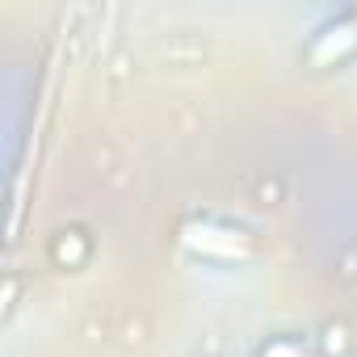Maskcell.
Returning <instances> with one entry per match:
<instances>
[{"label":"cell","instance_id":"6da1fadb","mask_svg":"<svg viewBox=\"0 0 357 357\" xmlns=\"http://www.w3.org/2000/svg\"><path fill=\"white\" fill-rule=\"evenodd\" d=\"M349 51H357V13L332 22V26L315 38V47H311V55H315L319 63H328V59H344Z\"/></svg>","mask_w":357,"mask_h":357}]
</instances>
